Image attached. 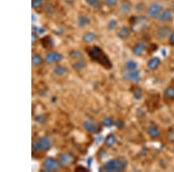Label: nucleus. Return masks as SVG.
<instances>
[{"label": "nucleus", "mask_w": 174, "mask_h": 172, "mask_svg": "<svg viewBox=\"0 0 174 172\" xmlns=\"http://www.w3.org/2000/svg\"><path fill=\"white\" fill-rule=\"evenodd\" d=\"M85 52L93 61L98 63L104 69L110 70L112 68L113 65L108 56L99 47L96 45L88 47L85 48Z\"/></svg>", "instance_id": "1"}, {"label": "nucleus", "mask_w": 174, "mask_h": 172, "mask_svg": "<svg viewBox=\"0 0 174 172\" xmlns=\"http://www.w3.org/2000/svg\"><path fill=\"white\" fill-rule=\"evenodd\" d=\"M127 163V161L124 158H118L106 162L104 165V169L107 172H124Z\"/></svg>", "instance_id": "2"}, {"label": "nucleus", "mask_w": 174, "mask_h": 172, "mask_svg": "<svg viewBox=\"0 0 174 172\" xmlns=\"http://www.w3.org/2000/svg\"><path fill=\"white\" fill-rule=\"evenodd\" d=\"M163 11V6L158 3H154L149 6L147 10V14L150 18L157 20L158 19Z\"/></svg>", "instance_id": "3"}, {"label": "nucleus", "mask_w": 174, "mask_h": 172, "mask_svg": "<svg viewBox=\"0 0 174 172\" xmlns=\"http://www.w3.org/2000/svg\"><path fill=\"white\" fill-rule=\"evenodd\" d=\"M172 32V28L170 26L168 25H163L157 29L156 37L158 40L163 41L169 38Z\"/></svg>", "instance_id": "4"}, {"label": "nucleus", "mask_w": 174, "mask_h": 172, "mask_svg": "<svg viewBox=\"0 0 174 172\" xmlns=\"http://www.w3.org/2000/svg\"><path fill=\"white\" fill-rule=\"evenodd\" d=\"M51 145V140L48 137L45 136L36 141L33 144V148L37 151H43L48 150Z\"/></svg>", "instance_id": "5"}, {"label": "nucleus", "mask_w": 174, "mask_h": 172, "mask_svg": "<svg viewBox=\"0 0 174 172\" xmlns=\"http://www.w3.org/2000/svg\"><path fill=\"white\" fill-rule=\"evenodd\" d=\"M84 126L87 131L93 133H99L102 130L100 124L91 121H87L84 122Z\"/></svg>", "instance_id": "6"}, {"label": "nucleus", "mask_w": 174, "mask_h": 172, "mask_svg": "<svg viewBox=\"0 0 174 172\" xmlns=\"http://www.w3.org/2000/svg\"><path fill=\"white\" fill-rule=\"evenodd\" d=\"M63 59V56L62 54L54 51L49 52L46 56V62L49 64L55 62H59Z\"/></svg>", "instance_id": "7"}, {"label": "nucleus", "mask_w": 174, "mask_h": 172, "mask_svg": "<svg viewBox=\"0 0 174 172\" xmlns=\"http://www.w3.org/2000/svg\"><path fill=\"white\" fill-rule=\"evenodd\" d=\"M44 165L47 170H49L58 169L60 167L59 163L56 161L54 158L51 157H48L46 158L44 163Z\"/></svg>", "instance_id": "8"}, {"label": "nucleus", "mask_w": 174, "mask_h": 172, "mask_svg": "<svg viewBox=\"0 0 174 172\" xmlns=\"http://www.w3.org/2000/svg\"><path fill=\"white\" fill-rule=\"evenodd\" d=\"M130 34L131 31L130 28L127 26H123L120 28L117 35L120 39L125 40L130 37Z\"/></svg>", "instance_id": "9"}, {"label": "nucleus", "mask_w": 174, "mask_h": 172, "mask_svg": "<svg viewBox=\"0 0 174 172\" xmlns=\"http://www.w3.org/2000/svg\"><path fill=\"white\" fill-rule=\"evenodd\" d=\"M172 17V12L170 9H166L164 10L162 13L158 18V21L162 23H165L171 20Z\"/></svg>", "instance_id": "10"}, {"label": "nucleus", "mask_w": 174, "mask_h": 172, "mask_svg": "<svg viewBox=\"0 0 174 172\" xmlns=\"http://www.w3.org/2000/svg\"><path fill=\"white\" fill-rule=\"evenodd\" d=\"M132 6L130 2L128 1H124L121 3L119 9L121 13L127 15L129 13H130V11L132 10Z\"/></svg>", "instance_id": "11"}, {"label": "nucleus", "mask_w": 174, "mask_h": 172, "mask_svg": "<svg viewBox=\"0 0 174 172\" xmlns=\"http://www.w3.org/2000/svg\"><path fill=\"white\" fill-rule=\"evenodd\" d=\"M41 43L43 47L45 49H50L54 45V41L53 39L49 36H46L41 39Z\"/></svg>", "instance_id": "12"}, {"label": "nucleus", "mask_w": 174, "mask_h": 172, "mask_svg": "<svg viewBox=\"0 0 174 172\" xmlns=\"http://www.w3.org/2000/svg\"><path fill=\"white\" fill-rule=\"evenodd\" d=\"M60 160L62 163L65 165H69L73 163L75 161V159L70 154L66 153L60 156Z\"/></svg>", "instance_id": "13"}, {"label": "nucleus", "mask_w": 174, "mask_h": 172, "mask_svg": "<svg viewBox=\"0 0 174 172\" xmlns=\"http://www.w3.org/2000/svg\"><path fill=\"white\" fill-rule=\"evenodd\" d=\"M127 77L130 79V80L134 82H139L141 80V77H140V71L139 70H134V71H130V72L128 73L127 74Z\"/></svg>", "instance_id": "14"}, {"label": "nucleus", "mask_w": 174, "mask_h": 172, "mask_svg": "<svg viewBox=\"0 0 174 172\" xmlns=\"http://www.w3.org/2000/svg\"><path fill=\"white\" fill-rule=\"evenodd\" d=\"M90 23V19L87 16L80 15L77 18V24L80 28L85 27Z\"/></svg>", "instance_id": "15"}, {"label": "nucleus", "mask_w": 174, "mask_h": 172, "mask_svg": "<svg viewBox=\"0 0 174 172\" xmlns=\"http://www.w3.org/2000/svg\"><path fill=\"white\" fill-rule=\"evenodd\" d=\"M161 60L157 57H154L149 60L148 62V67L150 70H154L156 69L158 67V65H160Z\"/></svg>", "instance_id": "16"}, {"label": "nucleus", "mask_w": 174, "mask_h": 172, "mask_svg": "<svg viewBox=\"0 0 174 172\" xmlns=\"http://www.w3.org/2000/svg\"><path fill=\"white\" fill-rule=\"evenodd\" d=\"M96 39V36L93 32H87L82 36V40L85 43H90Z\"/></svg>", "instance_id": "17"}, {"label": "nucleus", "mask_w": 174, "mask_h": 172, "mask_svg": "<svg viewBox=\"0 0 174 172\" xmlns=\"http://www.w3.org/2000/svg\"><path fill=\"white\" fill-rule=\"evenodd\" d=\"M146 48V45L142 43H137L135 47L133 49V54L136 56H139L141 54L143 50Z\"/></svg>", "instance_id": "18"}, {"label": "nucleus", "mask_w": 174, "mask_h": 172, "mask_svg": "<svg viewBox=\"0 0 174 172\" xmlns=\"http://www.w3.org/2000/svg\"><path fill=\"white\" fill-rule=\"evenodd\" d=\"M147 133L153 139L157 138L160 136V132L157 127L152 126H150L147 130Z\"/></svg>", "instance_id": "19"}, {"label": "nucleus", "mask_w": 174, "mask_h": 172, "mask_svg": "<svg viewBox=\"0 0 174 172\" xmlns=\"http://www.w3.org/2000/svg\"><path fill=\"white\" fill-rule=\"evenodd\" d=\"M88 6L95 9H100L102 6V3L100 0H85Z\"/></svg>", "instance_id": "20"}, {"label": "nucleus", "mask_w": 174, "mask_h": 172, "mask_svg": "<svg viewBox=\"0 0 174 172\" xmlns=\"http://www.w3.org/2000/svg\"><path fill=\"white\" fill-rule=\"evenodd\" d=\"M116 141V138L113 134L108 135L104 141V144L108 147H111L114 145Z\"/></svg>", "instance_id": "21"}, {"label": "nucleus", "mask_w": 174, "mask_h": 172, "mask_svg": "<svg viewBox=\"0 0 174 172\" xmlns=\"http://www.w3.org/2000/svg\"><path fill=\"white\" fill-rule=\"evenodd\" d=\"M165 97L171 100H174V88L168 87L167 88L164 92Z\"/></svg>", "instance_id": "22"}, {"label": "nucleus", "mask_w": 174, "mask_h": 172, "mask_svg": "<svg viewBox=\"0 0 174 172\" xmlns=\"http://www.w3.org/2000/svg\"><path fill=\"white\" fill-rule=\"evenodd\" d=\"M71 58L74 59H80L81 60L83 58V54L81 52L78 50H71L70 54H69Z\"/></svg>", "instance_id": "23"}, {"label": "nucleus", "mask_w": 174, "mask_h": 172, "mask_svg": "<svg viewBox=\"0 0 174 172\" xmlns=\"http://www.w3.org/2000/svg\"><path fill=\"white\" fill-rule=\"evenodd\" d=\"M43 63V59L40 55L36 54L32 57V64L34 66H38Z\"/></svg>", "instance_id": "24"}, {"label": "nucleus", "mask_w": 174, "mask_h": 172, "mask_svg": "<svg viewBox=\"0 0 174 172\" xmlns=\"http://www.w3.org/2000/svg\"><path fill=\"white\" fill-rule=\"evenodd\" d=\"M125 67L129 71H134L137 68V63L134 60H128L125 64Z\"/></svg>", "instance_id": "25"}, {"label": "nucleus", "mask_w": 174, "mask_h": 172, "mask_svg": "<svg viewBox=\"0 0 174 172\" xmlns=\"http://www.w3.org/2000/svg\"><path fill=\"white\" fill-rule=\"evenodd\" d=\"M166 139L169 143H174V128L169 129L166 135Z\"/></svg>", "instance_id": "26"}, {"label": "nucleus", "mask_w": 174, "mask_h": 172, "mask_svg": "<svg viewBox=\"0 0 174 172\" xmlns=\"http://www.w3.org/2000/svg\"><path fill=\"white\" fill-rule=\"evenodd\" d=\"M85 65V62L83 60H80L76 63L72 65V67L76 70H79L83 68Z\"/></svg>", "instance_id": "27"}, {"label": "nucleus", "mask_w": 174, "mask_h": 172, "mask_svg": "<svg viewBox=\"0 0 174 172\" xmlns=\"http://www.w3.org/2000/svg\"><path fill=\"white\" fill-rule=\"evenodd\" d=\"M67 71V69L64 66H61V65H58L56 66L55 68V73L58 74V75H62L63 74H65Z\"/></svg>", "instance_id": "28"}, {"label": "nucleus", "mask_w": 174, "mask_h": 172, "mask_svg": "<svg viewBox=\"0 0 174 172\" xmlns=\"http://www.w3.org/2000/svg\"><path fill=\"white\" fill-rule=\"evenodd\" d=\"M118 24V22L115 19H112L109 21L108 24V28L109 30H114Z\"/></svg>", "instance_id": "29"}, {"label": "nucleus", "mask_w": 174, "mask_h": 172, "mask_svg": "<svg viewBox=\"0 0 174 172\" xmlns=\"http://www.w3.org/2000/svg\"><path fill=\"white\" fill-rule=\"evenodd\" d=\"M133 93H134L135 98L136 99L139 100V99H140L141 98L142 91L139 88L136 87L135 88H134V91H133Z\"/></svg>", "instance_id": "30"}, {"label": "nucleus", "mask_w": 174, "mask_h": 172, "mask_svg": "<svg viewBox=\"0 0 174 172\" xmlns=\"http://www.w3.org/2000/svg\"><path fill=\"white\" fill-rule=\"evenodd\" d=\"M43 5L42 0H32V7L33 8H38L41 7Z\"/></svg>", "instance_id": "31"}, {"label": "nucleus", "mask_w": 174, "mask_h": 172, "mask_svg": "<svg viewBox=\"0 0 174 172\" xmlns=\"http://www.w3.org/2000/svg\"><path fill=\"white\" fill-rule=\"evenodd\" d=\"M103 124L106 127H110L113 125V121L109 118H106L103 121Z\"/></svg>", "instance_id": "32"}, {"label": "nucleus", "mask_w": 174, "mask_h": 172, "mask_svg": "<svg viewBox=\"0 0 174 172\" xmlns=\"http://www.w3.org/2000/svg\"><path fill=\"white\" fill-rule=\"evenodd\" d=\"M106 5L109 7L114 6L118 2V0H104Z\"/></svg>", "instance_id": "33"}, {"label": "nucleus", "mask_w": 174, "mask_h": 172, "mask_svg": "<svg viewBox=\"0 0 174 172\" xmlns=\"http://www.w3.org/2000/svg\"><path fill=\"white\" fill-rule=\"evenodd\" d=\"M33 29L36 32H38L40 34H42L45 32V29L43 27L33 26Z\"/></svg>", "instance_id": "34"}, {"label": "nucleus", "mask_w": 174, "mask_h": 172, "mask_svg": "<svg viewBox=\"0 0 174 172\" xmlns=\"http://www.w3.org/2000/svg\"><path fill=\"white\" fill-rule=\"evenodd\" d=\"M38 39V35L36 32H32V44H35L37 42Z\"/></svg>", "instance_id": "35"}, {"label": "nucleus", "mask_w": 174, "mask_h": 172, "mask_svg": "<svg viewBox=\"0 0 174 172\" xmlns=\"http://www.w3.org/2000/svg\"><path fill=\"white\" fill-rule=\"evenodd\" d=\"M75 172H88V170L87 169L86 167H85L83 166H81V165H79V166H77L74 169Z\"/></svg>", "instance_id": "36"}, {"label": "nucleus", "mask_w": 174, "mask_h": 172, "mask_svg": "<svg viewBox=\"0 0 174 172\" xmlns=\"http://www.w3.org/2000/svg\"><path fill=\"white\" fill-rule=\"evenodd\" d=\"M169 38V44L171 45H174V32H172Z\"/></svg>", "instance_id": "37"}, {"label": "nucleus", "mask_w": 174, "mask_h": 172, "mask_svg": "<svg viewBox=\"0 0 174 172\" xmlns=\"http://www.w3.org/2000/svg\"><path fill=\"white\" fill-rule=\"evenodd\" d=\"M143 8H144V6L142 3H140L136 6V11L138 12H141L143 10Z\"/></svg>", "instance_id": "38"}, {"label": "nucleus", "mask_w": 174, "mask_h": 172, "mask_svg": "<svg viewBox=\"0 0 174 172\" xmlns=\"http://www.w3.org/2000/svg\"><path fill=\"white\" fill-rule=\"evenodd\" d=\"M37 121L40 122H44V121H45V118H44V117L43 116V115H40V116H38V117L37 118Z\"/></svg>", "instance_id": "39"}, {"label": "nucleus", "mask_w": 174, "mask_h": 172, "mask_svg": "<svg viewBox=\"0 0 174 172\" xmlns=\"http://www.w3.org/2000/svg\"><path fill=\"white\" fill-rule=\"evenodd\" d=\"M115 125L117 126H118V127H122L124 124H123V122L122 121H117L115 123Z\"/></svg>", "instance_id": "40"}, {"label": "nucleus", "mask_w": 174, "mask_h": 172, "mask_svg": "<svg viewBox=\"0 0 174 172\" xmlns=\"http://www.w3.org/2000/svg\"><path fill=\"white\" fill-rule=\"evenodd\" d=\"M92 161H93V158H89L88 159V165L89 166H91V163H92Z\"/></svg>", "instance_id": "41"}, {"label": "nucleus", "mask_w": 174, "mask_h": 172, "mask_svg": "<svg viewBox=\"0 0 174 172\" xmlns=\"http://www.w3.org/2000/svg\"><path fill=\"white\" fill-rule=\"evenodd\" d=\"M32 21L33 22H36V21H37V18H36V16L32 13Z\"/></svg>", "instance_id": "42"}]
</instances>
